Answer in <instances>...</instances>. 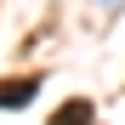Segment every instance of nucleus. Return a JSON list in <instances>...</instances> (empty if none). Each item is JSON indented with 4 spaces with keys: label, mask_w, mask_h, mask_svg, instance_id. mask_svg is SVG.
Masks as SVG:
<instances>
[{
    "label": "nucleus",
    "mask_w": 125,
    "mask_h": 125,
    "mask_svg": "<svg viewBox=\"0 0 125 125\" xmlns=\"http://www.w3.org/2000/svg\"><path fill=\"white\" fill-rule=\"evenodd\" d=\"M51 125H91V102H85V97H68V102L51 114Z\"/></svg>",
    "instance_id": "f03ea898"
},
{
    "label": "nucleus",
    "mask_w": 125,
    "mask_h": 125,
    "mask_svg": "<svg viewBox=\"0 0 125 125\" xmlns=\"http://www.w3.org/2000/svg\"><path fill=\"white\" fill-rule=\"evenodd\" d=\"M34 91H40V80H6L0 85V108H29Z\"/></svg>",
    "instance_id": "f257e3e1"
}]
</instances>
